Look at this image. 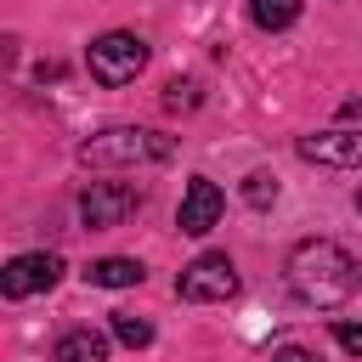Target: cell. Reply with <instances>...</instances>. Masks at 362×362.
<instances>
[{
	"instance_id": "4",
	"label": "cell",
	"mask_w": 362,
	"mask_h": 362,
	"mask_svg": "<svg viewBox=\"0 0 362 362\" xmlns=\"http://www.w3.org/2000/svg\"><path fill=\"white\" fill-rule=\"evenodd\" d=\"M175 294L192 300V305H209V300H232L238 294V266L226 255H198L192 266H181L175 277Z\"/></svg>"
},
{
	"instance_id": "14",
	"label": "cell",
	"mask_w": 362,
	"mask_h": 362,
	"mask_svg": "<svg viewBox=\"0 0 362 362\" xmlns=\"http://www.w3.org/2000/svg\"><path fill=\"white\" fill-rule=\"evenodd\" d=\"M334 339H339L351 356H362V322H334Z\"/></svg>"
},
{
	"instance_id": "3",
	"label": "cell",
	"mask_w": 362,
	"mask_h": 362,
	"mask_svg": "<svg viewBox=\"0 0 362 362\" xmlns=\"http://www.w3.org/2000/svg\"><path fill=\"white\" fill-rule=\"evenodd\" d=\"M85 62H90V79H96V85H130V79L147 68V40H141V34L113 28V34L90 40Z\"/></svg>"
},
{
	"instance_id": "13",
	"label": "cell",
	"mask_w": 362,
	"mask_h": 362,
	"mask_svg": "<svg viewBox=\"0 0 362 362\" xmlns=\"http://www.w3.org/2000/svg\"><path fill=\"white\" fill-rule=\"evenodd\" d=\"M243 198H249V204H255V209H266V204H272V198H277V181H272V175H266V170H255V175H249V181H243Z\"/></svg>"
},
{
	"instance_id": "1",
	"label": "cell",
	"mask_w": 362,
	"mask_h": 362,
	"mask_svg": "<svg viewBox=\"0 0 362 362\" xmlns=\"http://www.w3.org/2000/svg\"><path fill=\"white\" fill-rule=\"evenodd\" d=\"M283 272H288V288H294L305 305H345V300L356 294V283H362V266H356L339 243H328V238L294 243Z\"/></svg>"
},
{
	"instance_id": "12",
	"label": "cell",
	"mask_w": 362,
	"mask_h": 362,
	"mask_svg": "<svg viewBox=\"0 0 362 362\" xmlns=\"http://www.w3.org/2000/svg\"><path fill=\"white\" fill-rule=\"evenodd\" d=\"M113 334H119L124 345H147V339H153V322L136 317V311H113Z\"/></svg>"
},
{
	"instance_id": "17",
	"label": "cell",
	"mask_w": 362,
	"mask_h": 362,
	"mask_svg": "<svg viewBox=\"0 0 362 362\" xmlns=\"http://www.w3.org/2000/svg\"><path fill=\"white\" fill-rule=\"evenodd\" d=\"M356 209H362V198H356Z\"/></svg>"
},
{
	"instance_id": "8",
	"label": "cell",
	"mask_w": 362,
	"mask_h": 362,
	"mask_svg": "<svg viewBox=\"0 0 362 362\" xmlns=\"http://www.w3.org/2000/svg\"><path fill=\"white\" fill-rule=\"evenodd\" d=\"M300 158L311 164H362V130H317V136H300Z\"/></svg>"
},
{
	"instance_id": "2",
	"label": "cell",
	"mask_w": 362,
	"mask_h": 362,
	"mask_svg": "<svg viewBox=\"0 0 362 362\" xmlns=\"http://www.w3.org/2000/svg\"><path fill=\"white\" fill-rule=\"evenodd\" d=\"M175 153L170 136L158 130H136V124H119V130H102L79 147L85 164H102V170H136V164H164Z\"/></svg>"
},
{
	"instance_id": "9",
	"label": "cell",
	"mask_w": 362,
	"mask_h": 362,
	"mask_svg": "<svg viewBox=\"0 0 362 362\" xmlns=\"http://www.w3.org/2000/svg\"><path fill=\"white\" fill-rule=\"evenodd\" d=\"M85 277H90L96 288H136L147 272H141V260H130V255H107V260H96Z\"/></svg>"
},
{
	"instance_id": "6",
	"label": "cell",
	"mask_w": 362,
	"mask_h": 362,
	"mask_svg": "<svg viewBox=\"0 0 362 362\" xmlns=\"http://www.w3.org/2000/svg\"><path fill=\"white\" fill-rule=\"evenodd\" d=\"M57 277H62V260H57V255H45V249H40V255H17V260L0 272V294H6V300H28V294L51 288Z\"/></svg>"
},
{
	"instance_id": "15",
	"label": "cell",
	"mask_w": 362,
	"mask_h": 362,
	"mask_svg": "<svg viewBox=\"0 0 362 362\" xmlns=\"http://www.w3.org/2000/svg\"><path fill=\"white\" fill-rule=\"evenodd\" d=\"M164 102H170V107H192V85H181V79H175V85H170V96H164Z\"/></svg>"
},
{
	"instance_id": "10",
	"label": "cell",
	"mask_w": 362,
	"mask_h": 362,
	"mask_svg": "<svg viewBox=\"0 0 362 362\" xmlns=\"http://www.w3.org/2000/svg\"><path fill=\"white\" fill-rule=\"evenodd\" d=\"M51 356H57V362H107V339L90 334V328H68Z\"/></svg>"
},
{
	"instance_id": "5",
	"label": "cell",
	"mask_w": 362,
	"mask_h": 362,
	"mask_svg": "<svg viewBox=\"0 0 362 362\" xmlns=\"http://www.w3.org/2000/svg\"><path fill=\"white\" fill-rule=\"evenodd\" d=\"M141 187H130V181H90L85 187V198H79V215H85V226H119L124 215H136L141 209Z\"/></svg>"
},
{
	"instance_id": "7",
	"label": "cell",
	"mask_w": 362,
	"mask_h": 362,
	"mask_svg": "<svg viewBox=\"0 0 362 362\" xmlns=\"http://www.w3.org/2000/svg\"><path fill=\"white\" fill-rule=\"evenodd\" d=\"M221 204H226V198H221V187L198 175V181H187V192H181V215H175V226H181V232H192V238H204V232L221 221Z\"/></svg>"
},
{
	"instance_id": "11",
	"label": "cell",
	"mask_w": 362,
	"mask_h": 362,
	"mask_svg": "<svg viewBox=\"0 0 362 362\" xmlns=\"http://www.w3.org/2000/svg\"><path fill=\"white\" fill-rule=\"evenodd\" d=\"M249 17L260 28H288L300 17V0H249Z\"/></svg>"
},
{
	"instance_id": "16",
	"label": "cell",
	"mask_w": 362,
	"mask_h": 362,
	"mask_svg": "<svg viewBox=\"0 0 362 362\" xmlns=\"http://www.w3.org/2000/svg\"><path fill=\"white\" fill-rule=\"evenodd\" d=\"M272 362H322V356H317V351H300V345H288V351H277Z\"/></svg>"
}]
</instances>
